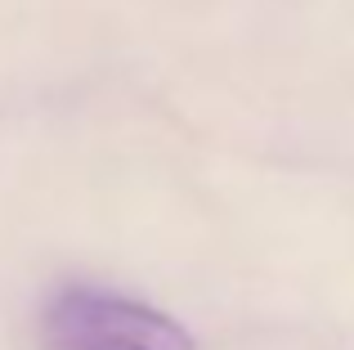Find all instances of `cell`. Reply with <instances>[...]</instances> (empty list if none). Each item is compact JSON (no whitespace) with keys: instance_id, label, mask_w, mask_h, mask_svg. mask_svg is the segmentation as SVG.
<instances>
[{"instance_id":"obj_1","label":"cell","mask_w":354,"mask_h":350,"mask_svg":"<svg viewBox=\"0 0 354 350\" xmlns=\"http://www.w3.org/2000/svg\"><path fill=\"white\" fill-rule=\"evenodd\" d=\"M41 350H198L193 333L180 319L162 315L157 306L104 288L54 292L36 324Z\"/></svg>"}]
</instances>
